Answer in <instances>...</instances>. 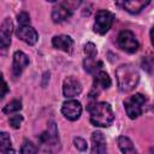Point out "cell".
I'll list each match as a JSON object with an SVG mask.
<instances>
[{
    "label": "cell",
    "instance_id": "cell-11",
    "mask_svg": "<svg viewBox=\"0 0 154 154\" xmlns=\"http://www.w3.org/2000/svg\"><path fill=\"white\" fill-rule=\"evenodd\" d=\"M40 142H41L42 146H46V147H51V146L59 144L58 131H57L55 124H54L53 122L49 123L48 130L45 131L43 134H41V136H40Z\"/></svg>",
    "mask_w": 154,
    "mask_h": 154
},
{
    "label": "cell",
    "instance_id": "cell-5",
    "mask_svg": "<svg viewBox=\"0 0 154 154\" xmlns=\"http://www.w3.org/2000/svg\"><path fill=\"white\" fill-rule=\"evenodd\" d=\"M113 13H111L107 10H100L96 12L95 16V23H94V31L103 35L106 34L113 23Z\"/></svg>",
    "mask_w": 154,
    "mask_h": 154
},
{
    "label": "cell",
    "instance_id": "cell-23",
    "mask_svg": "<svg viewBox=\"0 0 154 154\" xmlns=\"http://www.w3.org/2000/svg\"><path fill=\"white\" fill-rule=\"evenodd\" d=\"M22 122H23V117H22L20 114H14V116H12V117L10 118V125H11L13 129H18V128L20 126Z\"/></svg>",
    "mask_w": 154,
    "mask_h": 154
},
{
    "label": "cell",
    "instance_id": "cell-16",
    "mask_svg": "<svg viewBox=\"0 0 154 154\" xmlns=\"http://www.w3.org/2000/svg\"><path fill=\"white\" fill-rule=\"evenodd\" d=\"M118 5H122L128 12L135 14L141 12L147 5H149L148 0H135V1H124V2H118Z\"/></svg>",
    "mask_w": 154,
    "mask_h": 154
},
{
    "label": "cell",
    "instance_id": "cell-10",
    "mask_svg": "<svg viewBox=\"0 0 154 154\" xmlns=\"http://www.w3.org/2000/svg\"><path fill=\"white\" fill-rule=\"evenodd\" d=\"M17 36L28 45H35L38 40L36 30L30 25H19L17 29Z\"/></svg>",
    "mask_w": 154,
    "mask_h": 154
},
{
    "label": "cell",
    "instance_id": "cell-12",
    "mask_svg": "<svg viewBox=\"0 0 154 154\" xmlns=\"http://www.w3.org/2000/svg\"><path fill=\"white\" fill-rule=\"evenodd\" d=\"M91 154H107L106 138L101 131L91 134Z\"/></svg>",
    "mask_w": 154,
    "mask_h": 154
},
{
    "label": "cell",
    "instance_id": "cell-2",
    "mask_svg": "<svg viewBox=\"0 0 154 154\" xmlns=\"http://www.w3.org/2000/svg\"><path fill=\"white\" fill-rule=\"evenodd\" d=\"M116 77H117L119 90L124 93L131 91L140 81V75L137 70L130 64L120 65L116 70Z\"/></svg>",
    "mask_w": 154,
    "mask_h": 154
},
{
    "label": "cell",
    "instance_id": "cell-6",
    "mask_svg": "<svg viewBox=\"0 0 154 154\" xmlns=\"http://www.w3.org/2000/svg\"><path fill=\"white\" fill-rule=\"evenodd\" d=\"M118 45L119 47L128 52V53H135L138 49V41L134 32L129 30H123L118 35Z\"/></svg>",
    "mask_w": 154,
    "mask_h": 154
},
{
    "label": "cell",
    "instance_id": "cell-18",
    "mask_svg": "<svg viewBox=\"0 0 154 154\" xmlns=\"http://www.w3.org/2000/svg\"><path fill=\"white\" fill-rule=\"evenodd\" d=\"M0 143H1L0 144L1 154H13L14 153V149L12 147L10 136L6 132H1V135H0Z\"/></svg>",
    "mask_w": 154,
    "mask_h": 154
},
{
    "label": "cell",
    "instance_id": "cell-9",
    "mask_svg": "<svg viewBox=\"0 0 154 154\" xmlns=\"http://www.w3.org/2000/svg\"><path fill=\"white\" fill-rule=\"evenodd\" d=\"M82 91V84L78 79H76L75 77L70 76L64 81V85H63V93L66 97H73L79 95Z\"/></svg>",
    "mask_w": 154,
    "mask_h": 154
},
{
    "label": "cell",
    "instance_id": "cell-4",
    "mask_svg": "<svg viewBox=\"0 0 154 154\" xmlns=\"http://www.w3.org/2000/svg\"><path fill=\"white\" fill-rule=\"evenodd\" d=\"M79 5V1H61L52 11V19L55 23H61L70 18L75 8Z\"/></svg>",
    "mask_w": 154,
    "mask_h": 154
},
{
    "label": "cell",
    "instance_id": "cell-21",
    "mask_svg": "<svg viewBox=\"0 0 154 154\" xmlns=\"http://www.w3.org/2000/svg\"><path fill=\"white\" fill-rule=\"evenodd\" d=\"M37 148L35 147V144H32L29 141H24L20 148V153L22 154H36Z\"/></svg>",
    "mask_w": 154,
    "mask_h": 154
},
{
    "label": "cell",
    "instance_id": "cell-24",
    "mask_svg": "<svg viewBox=\"0 0 154 154\" xmlns=\"http://www.w3.org/2000/svg\"><path fill=\"white\" fill-rule=\"evenodd\" d=\"M17 20H18V24L19 25H29L30 23V17L26 12H20L18 16H17Z\"/></svg>",
    "mask_w": 154,
    "mask_h": 154
},
{
    "label": "cell",
    "instance_id": "cell-1",
    "mask_svg": "<svg viewBox=\"0 0 154 154\" xmlns=\"http://www.w3.org/2000/svg\"><path fill=\"white\" fill-rule=\"evenodd\" d=\"M90 114V123L94 126L107 128L114 119L112 107L107 102H95L88 107Z\"/></svg>",
    "mask_w": 154,
    "mask_h": 154
},
{
    "label": "cell",
    "instance_id": "cell-26",
    "mask_svg": "<svg viewBox=\"0 0 154 154\" xmlns=\"http://www.w3.org/2000/svg\"><path fill=\"white\" fill-rule=\"evenodd\" d=\"M6 91H7V84H6V82L4 81V90H2V94H1V97H4V96H5V94H6Z\"/></svg>",
    "mask_w": 154,
    "mask_h": 154
},
{
    "label": "cell",
    "instance_id": "cell-13",
    "mask_svg": "<svg viewBox=\"0 0 154 154\" xmlns=\"http://www.w3.org/2000/svg\"><path fill=\"white\" fill-rule=\"evenodd\" d=\"M12 30H13V24L10 18H6L2 22L1 29H0V46L2 49H6L10 46Z\"/></svg>",
    "mask_w": 154,
    "mask_h": 154
},
{
    "label": "cell",
    "instance_id": "cell-7",
    "mask_svg": "<svg viewBox=\"0 0 154 154\" xmlns=\"http://www.w3.org/2000/svg\"><path fill=\"white\" fill-rule=\"evenodd\" d=\"M61 113L69 120H77L81 117V113H82L81 102H78L77 100L65 101L63 103V107H61Z\"/></svg>",
    "mask_w": 154,
    "mask_h": 154
},
{
    "label": "cell",
    "instance_id": "cell-17",
    "mask_svg": "<svg viewBox=\"0 0 154 154\" xmlns=\"http://www.w3.org/2000/svg\"><path fill=\"white\" fill-rule=\"evenodd\" d=\"M118 146L123 154H137L132 141L126 136H120L118 138Z\"/></svg>",
    "mask_w": 154,
    "mask_h": 154
},
{
    "label": "cell",
    "instance_id": "cell-25",
    "mask_svg": "<svg viewBox=\"0 0 154 154\" xmlns=\"http://www.w3.org/2000/svg\"><path fill=\"white\" fill-rule=\"evenodd\" d=\"M73 143H75V147L79 150H85L87 149V142L81 137H75Z\"/></svg>",
    "mask_w": 154,
    "mask_h": 154
},
{
    "label": "cell",
    "instance_id": "cell-8",
    "mask_svg": "<svg viewBox=\"0 0 154 154\" xmlns=\"http://www.w3.org/2000/svg\"><path fill=\"white\" fill-rule=\"evenodd\" d=\"M111 85V78L105 71H99L96 72L94 77V84H93V90L90 93V97L96 96L101 90L107 89Z\"/></svg>",
    "mask_w": 154,
    "mask_h": 154
},
{
    "label": "cell",
    "instance_id": "cell-27",
    "mask_svg": "<svg viewBox=\"0 0 154 154\" xmlns=\"http://www.w3.org/2000/svg\"><path fill=\"white\" fill-rule=\"evenodd\" d=\"M150 38H152V43H153V46H154V26H153L152 30H150Z\"/></svg>",
    "mask_w": 154,
    "mask_h": 154
},
{
    "label": "cell",
    "instance_id": "cell-20",
    "mask_svg": "<svg viewBox=\"0 0 154 154\" xmlns=\"http://www.w3.org/2000/svg\"><path fill=\"white\" fill-rule=\"evenodd\" d=\"M22 109V101L20 100H12L4 107V113H13Z\"/></svg>",
    "mask_w": 154,
    "mask_h": 154
},
{
    "label": "cell",
    "instance_id": "cell-19",
    "mask_svg": "<svg viewBox=\"0 0 154 154\" xmlns=\"http://www.w3.org/2000/svg\"><path fill=\"white\" fill-rule=\"evenodd\" d=\"M96 57H85L84 58V70L89 73H93V72H96L101 66H102V63L101 61H96L95 59Z\"/></svg>",
    "mask_w": 154,
    "mask_h": 154
},
{
    "label": "cell",
    "instance_id": "cell-3",
    "mask_svg": "<svg viewBox=\"0 0 154 154\" xmlns=\"http://www.w3.org/2000/svg\"><path fill=\"white\" fill-rule=\"evenodd\" d=\"M146 101H147V97L140 93L128 97L124 101V107H125V111H126V114L129 116V118L135 119L138 116H141Z\"/></svg>",
    "mask_w": 154,
    "mask_h": 154
},
{
    "label": "cell",
    "instance_id": "cell-22",
    "mask_svg": "<svg viewBox=\"0 0 154 154\" xmlns=\"http://www.w3.org/2000/svg\"><path fill=\"white\" fill-rule=\"evenodd\" d=\"M84 54H85V57H96L97 52H96L95 45L91 43V42L87 43V45L84 46Z\"/></svg>",
    "mask_w": 154,
    "mask_h": 154
},
{
    "label": "cell",
    "instance_id": "cell-15",
    "mask_svg": "<svg viewBox=\"0 0 154 154\" xmlns=\"http://www.w3.org/2000/svg\"><path fill=\"white\" fill-rule=\"evenodd\" d=\"M52 45L60 51H64L66 53H71L73 48V40L67 35H58L54 36L52 40Z\"/></svg>",
    "mask_w": 154,
    "mask_h": 154
},
{
    "label": "cell",
    "instance_id": "cell-14",
    "mask_svg": "<svg viewBox=\"0 0 154 154\" xmlns=\"http://www.w3.org/2000/svg\"><path fill=\"white\" fill-rule=\"evenodd\" d=\"M29 65V58L20 51H17L13 55V64H12V71L16 77H18L23 70Z\"/></svg>",
    "mask_w": 154,
    "mask_h": 154
}]
</instances>
